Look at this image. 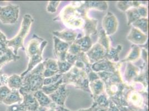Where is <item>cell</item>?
<instances>
[{
    "label": "cell",
    "mask_w": 149,
    "mask_h": 111,
    "mask_svg": "<svg viewBox=\"0 0 149 111\" xmlns=\"http://www.w3.org/2000/svg\"><path fill=\"white\" fill-rule=\"evenodd\" d=\"M47 43L48 42L42 38L38 37L35 34L33 35L32 39L27 43V47L25 49L27 56L29 58V63L26 70L21 74L20 76L21 77H24L42 61V54Z\"/></svg>",
    "instance_id": "obj_1"
},
{
    "label": "cell",
    "mask_w": 149,
    "mask_h": 111,
    "mask_svg": "<svg viewBox=\"0 0 149 111\" xmlns=\"http://www.w3.org/2000/svg\"><path fill=\"white\" fill-rule=\"evenodd\" d=\"M44 69L43 63L41 62L22 77V86L19 92L33 93L41 90L44 86Z\"/></svg>",
    "instance_id": "obj_2"
},
{
    "label": "cell",
    "mask_w": 149,
    "mask_h": 111,
    "mask_svg": "<svg viewBox=\"0 0 149 111\" xmlns=\"http://www.w3.org/2000/svg\"><path fill=\"white\" fill-rule=\"evenodd\" d=\"M62 82L63 83L72 85L77 88L90 92L87 73L74 66L68 72L62 74Z\"/></svg>",
    "instance_id": "obj_3"
},
{
    "label": "cell",
    "mask_w": 149,
    "mask_h": 111,
    "mask_svg": "<svg viewBox=\"0 0 149 111\" xmlns=\"http://www.w3.org/2000/svg\"><path fill=\"white\" fill-rule=\"evenodd\" d=\"M34 19L30 14H25L23 17L20 30L17 35L13 39L7 41V46L13 50L15 55H17L18 50L19 49H25L24 42L25 38L29 35L31 25L33 22Z\"/></svg>",
    "instance_id": "obj_4"
},
{
    "label": "cell",
    "mask_w": 149,
    "mask_h": 111,
    "mask_svg": "<svg viewBox=\"0 0 149 111\" xmlns=\"http://www.w3.org/2000/svg\"><path fill=\"white\" fill-rule=\"evenodd\" d=\"M60 17L65 25L71 30L83 28L84 25L83 16L71 5L62 9Z\"/></svg>",
    "instance_id": "obj_5"
},
{
    "label": "cell",
    "mask_w": 149,
    "mask_h": 111,
    "mask_svg": "<svg viewBox=\"0 0 149 111\" xmlns=\"http://www.w3.org/2000/svg\"><path fill=\"white\" fill-rule=\"evenodd\" d=\"M19 7L10 4L6 6H0V21L5 25H13L18 20Z\"/></svg>",
    "instance_id": "obj_6"
},
{
    "label": "cell",
    "mask_w": 149,
    "mask_h": 111,
    "mask_svg": "<svg viewBox=\"0 0 149 111\" xmlns=\"http://www.w3.org/2000/svg\"><path fill=\"white\" fill-rule=\"evenodd\" d=\"M121 63L112 62L104 58L98 62L91 65V68L93 72L97 73L100 72H107L113 73L120 70Z\"/></svg>",
    "instance_id": "obj_7"
},
{
    "label": "cell",
    "mask_w": 149,
    "mask_h": 111,
    "mask_svg": "<svg viewBox=\"0 0 149 111\" xmlns=\"http://www.w3.org/2000/svg\"><path fill=\"white\" fill-rule=\"evenodd\" d=\"M102 25L103 30L105 32L106 35L109 36L113 35L118 31V20L113 13L108 12L102 19Z\"/></svg>",
    "instance_id": "obj_8"
},
{
    "label": "cell",
    "mask_w": 149,
    "mask_h": 111,
    "mask_svg": "<svg viewBox=\"0 0 149 111\" xmlns=\"http://www.w3.org/2000/svg\"><path fill=\"white\" fill-rule=\"evenodd\" d=\"M127 19V25L130 26L141 18H147L148 15V8L145 5L137 7H131L126 12Z\"/></svg>",
    "instance_id": "obj_9"
},
{
    "label": "cell",
    "mask_w": 149,
    "mask_h": 111,
    "mask_svg": "<svg viewBox=\"0 0 149 111\" xmlns=\"http://www.w3.org/2000/svg\"><path fill=\"white\" fill-rule=\"evenodd\" d=\"M106 53V49L97 42L92 46L91 49L86 52L91 65L105 58Z\"/></svg>",
    "instance_id": "obj_10"
},
{
    "label": "cell",
    "mask_w": 149,
    "mask_h": 111,
    "mask_svg": "<svg viewBox=\"0 0 149 111\" xmlns=\"http://www.w3.org/2000/svg\"><path fill=\"white\" fill-rule=\"evenodd\" d=\"M68 95V91L66 88V84L62 83L56 91L49 96L52 102L56 105L64 107Z\"/></svg>",
    "instance_id": "obj_11"
},
{
    "label": "cell",
    "mask_w": 149,
    "mask_h": 111,
    "mask_svg": "<svg viewBox=\"0 0 149 111\" xmlns=\"http://www.w3.org/2000/svg\"><path fill=\"white\" fill-rule=\"evenodd\" d=\"M53 40L54 43V53L57 58V61H66V57L68 52L70 44L55 36L53 37Z\"/></svg>",
    "instance_id": "obj_12"
},
{
    "label": "cell",
    "mask_w": 149,
    "mask_h": 111,
    "mask_svg": "<svg viewBox=\"0 0 149 111\" xmlns=\"http://www.w3.org/2000/svg\"><path fill=\"white\" fill-rule=\"evenodd\" d=\"M126 38L127 40L136 45H143L147 42L148 40L146 34L133 27Z\"/></svg>",
    "instance_id": "obj_13"
},
{
    "label": "cell",
    "mask_w": 149,
    "mask_h": 111,
    "mask_svg": "<svg viewBox=\"0 0 149 111\" xmlns=\"http://www.w3.org/2000/svg\"><path fill=\"white\" fill-rule=\"evenodd\" d=\"M83 19L84 20V25L82 28L85 34V36H90L91 35H96L97 33V20L88 17L87 13L83 15Z\"/></svg>",
    "instance_id": "obj_14"
},
{
    "label": "cell",
    "mask_w": 149,
    "mask_h": 111,
    "mask_svg": "<svg viewBox=\"0 0 149 111\" xmlns=\"http://www.w3.org/2000/svg\"><path fill=\"white\" fill-rule=\"evenodd\" d=\"M52 33L54 36L68 43H73L77 38V32L71 29L63 30L61 31H54Z\"/></svg>",
    "instance_id": "obj_15"
},
{
    "label": "cell",
    "mask_w": 149,
    "mask_h": 111,
    "mask_svg": "<svg viewBox=\"0 0 149 111\" xmlns=\"http://www.w3.org/2000/svg\"><path fill=\"white\" fill-rule=\"evenodd\" d=\"M23 97L22 104L27 110L36 111L40 105L36 99L34 97L33 93H30L19 92Z\"/></svg>",
    "instance_id": "obj_16"
},
{
    "label": "cell",
    "mask_w": 149,
    "mask_h": 111,
    "mask_svg": "<svg viewBox=\"0 0 149 111\" xmlns=\"http://www.w3.org/2000/svg\"><path fill=\"white\" fill-rule=\"evenodd\" d=\"M140 74V69L131 62H127L124 73V78L127 83L133 82Z\"/></svg>",
    "instance_id": "obj_17"
},
{
    "label": "cell",
    "mask_w": 149,
    "mask_h": 111,
    "mask_svg": "<svg viewBox=\"0 0 149 111\" xmlns=\"http://www.w3.org/2000/svg\"><path fill=\"white\" fill-rule=\"evenodd\" d=\"M82 8L88 11L90 9H95L99 11H106L108 8V4L106 1H84Z\"/></svg>",
    "instance_id": "obj_18"
},
{
    "label": "cell",
    "mask_w": 149,
    "mask_h": 111,
    "mask_svg": "<svg viewBox=\"0 0 149 111\" xmlns=\"http://www.w3.org/2000/svg\"><path fill=\"white\" fill-rule=\"evenodd\" d=\"M89 89L90 92L92 93V97L93 99L105 92V84L101 79H97L89 82Z\"/></svg>",
    "instance_id": "obj_19"
},
{
    "label": "cell",
    "mask_w": 149,
    "mask_h": 111,
    "mask_svg": "<svg viewBox=\"0 0 149 111\" xmlns=\"http://www.w3.org/2000/svg\"><path fill=\"white\" fill-rule=\"evenodd\" d=\"M22 101L23 97L20 93L19 92V90L13 89L11 90V92L3 101L2 103L10 106L12 105L21 103Z\"/></svg>",
    "instance_id": "obj_20"
},
{
    "label": "cell",
    "mask_w": 149,
    "mask_h": 111,
    "mask_svg": "<svg viewBox=\"0 0 149 111\" xmlns=\"http://www.w3.org/2000/svg\"><path fill=\"white\" fill-rule=\"evenodd\" d=\"M148 3V1H120L116 3V6L122 11L126 12L131 7H137L141 5H146Z\"/></svg>",
    "instance_id": "obj_21"
},
{
    "label": "cell",
    "mask_w": 149,
    "mask_h": 111,
    "mask_svg": "<svg viewBox=\"0 0 149 111\" xmlns=\"http://www.w3.org/2000/svg\"><path fill=\"white\" fill-rule=\"evenodd\" d=\"M141 49L136 45H132L131 50L127 56L121 60V62H136L141 57Z\"/></svg>",
    "instance_id": "obj_22"
},
{
    "label": "cell",
    "mask_w": 149,
    "mask_h": 111,
    "mask_svg": "<svg viewBox=\"0 0 149 111\" xmlns=\"http://www.w3.org/2000/svg\"><path fill=\"white\" fill-rule=\"evenodd\" d=\"M83 52H87L92 47V41L90 36H84L83 37L77 38L74 42Z\"/></svg>",
    "instance_id": "obj_23"
},
{
    "label": "cell",
    "mask_w": 149,
    "mask_h": 111,
    "mask_svg": "<svg viewBox=\"0 0 149 111\" xmlns=\"http://www.w3.org/2000/svg\"><path fill=\"white\" fill-rule=\"evenodd\" d=\"M33 94L36 99L40 106L48 107L52 102L49 96L46 94L41 89L33 93Z\"/></svg>",
    "instance_id": "obj_24"
},
{
    "label": "cell",
    "mask_w": 149,
    "mask_h": 111,
    "mask_svg": "<svg viewBox=\"0 0 149 111\" xmlns=\"http://www.w3.org/2000/svg\"><path fill=\"white\" fill-rule=\"evenodd\" d=\"M7 86L11 90H19L22 86V78L17 74H13L9 76Z\"/></svg>",
    "instance_id": "obj_25"
},
{
    "label": "cell",
    "mask_w": 149,
    "mask_h": 111,
    "mask_svg": "<svg viewBox=\"0 0 149 111\" xmlns=\"http://www.w3.org/2000/svg\"><path fill=\"white\" fill-rule=\"evenodd\" d=\"M123 49V46L118 44L117 47H110L109 51L107 52L105 58L112 62L118 63L119 61V53Z\"/></svg>",
    "instance_id": "obj_26"
},
{
    "label": "cell",
    "mask_w": 149,
    "mask_h": 111,
    "mask_svg": "<svg viewBox=\"0 0 149 111\" xmlns=\"http://www.w3.org/2000/svg\"><path fill=\"white\" fill-rule=\"evenodd\" d=\"M133 27L139 30L144 33H147L149 30V19L148 18H141L132 23Z\"/></svg>",
    "instance_id": "obj_27"
},
{
    "label": "cell",
    "mask_w": 149,
    "mask_h": 111,
    "mask_svg": "<svg viewBox=\"0 0 149 111\" xmlns=\"http://www.w3.org/2000/svg\"><path fill=\"white\" fill-rule=\"evenodd\" d=\"M94 103H95L97 106L107 108L109 105L110 99L108 98L105 92H104L99 96L93 98Z\"/></svg>",
    "instance_id": "obj_28"
},
{
    "label": "cell",
    "mask_w": 149,
    "mask_h": 111,
    "mask_svg": "<svg viewBox=\"0 0 149 111\" xmlns=\"http://www.w3.org/2000/svg\"><path fill=\"white\" fill-rule=\"evenodd\" d=\"M97 43L102 45L107 51V52L110 49V40L109 36L106 35L105 32L103 30L100 31Z\"/></svg>",
    "instance_id": "obj_29"
},
{
    "label": "cell",
    "mask_w": 149,
    "mask_h": 111,
    "mask_svg": "<svg viewBox=\"0 0 149 111\" xmlns=\"http://www.w3.org/2000/svg\"><path fill=\"white\" fill-rule=\"evenodd\" d=\"M63 83L62 82V78L56 83L51 84L47 86H43L41 88V90L44 92L46 94L49 96L52 93L54 92L57 89L59 86Z\"/></svg>",
    "instance_id": "obj_30"
},
{
    "label": "cell",
    "mask_w": 149,
    "mask_h": 111,
    "mask_svg": "<svg viewBox=\"0 0 149 111\" xmlns=\"http://www.w3.org/2000/svg\"><path fill=\"white\" fill-rule=\"evenodd\" d=\"M42 63L44 65V68L45 69H49L52 71L59 72L57 61L56 60L51 58H47Z\"/></svg>",
    "instance_id": "obj_31"
},
{
    "label": "cell",
    "mask_w": 149,
    "mask_h": 111,
    "mask_svg": "<svg viewBox=\"0 0 149 111\" xmlns=\"http://www.w3.org/2000/svg\"><path fill=\"white\" fill-rule=\"evenodd\" d=\"M57 61V65L58 67V71H59V73L61 74H66L73 67L72 65L68 63L66 61Z\"/></svg>",
    "instance_id": "obj_32"
},
{
    "label": "cell",
    "mask_w": 149,
    "mask_h": 111,
    "mask_svg": "<svg viewBox=\"0 0 149 111\" xmlns=\"http://www.w3.org/2000/svg\"><path fill=\"white\" fill-rule=\"evenodd\" d=\"M62 78V74H57L49 78H46L44 80V86H47L51 84L56 83Z\"/></svg>",
    "instance_id": "obj_33"
},
{
    "label": "cell",
    "mask_w": 149,
    "mask_h": 111,
    "mask_svg": "<svg viewBox=\"0 0 149 111\" xmlns=\"http://www.w3.org/2000/svg\"><path fill=\"white\" fill-rule=\"evenodd\" d=\"M61 1H49L47 6L46 8V10L48 12L53 13L56 12L58 6H59Z\"/></svg>",
    "instance_id": "obj_34"
},
{
    "label": "cell",
    "mask_w": 149,
    "mask_h": 111,
    "mask_svg": "<svg viewBox=\"0 0 149 111\" xmlns=\"http://www.w3.org/2000/svg\"><path fill=\"white\" fill-rule=\"evenodd\" d=\"M11 92V89L6 85L0 86V103H2L3 101L6 98Z\"/></svg>",
    "instance_id": "obj_35"
},
{
    "label": "cell",
    "mask_w": 149,
    "mask_h": 111,
    "mask_svg": "<svg viewBox=\"0 0 149 111\" xmlns=\"http://www.w3.org/2000/svg\"><path fill=\"white\" fill-rule=\"evenodd\" d=\"M27 110L25 106L22 104V102L19 104L12 105L9 106L7 111H25Z\"/></svg>",
    "instance_id": "obj_36"
},
{
    "label": "cell",
    "mask_w": 149,
    "mask_h": 111,
    "mask_svg": "<svg viewBox=\"0 0 149 111\" xmlns=\"http://www.w3.org/2000/svg\"><path fill=\"white\" fill-rule=\"evenodd\" d=\"M87 74L89 82H91L93 80H97V79H100L98 74H97V73L93 72L92 69L91 71H90L87 73Z\"/></svg>",
    "instance_id": "obj_37"
},
{
    "label": "cell",
    "mask_w": 149,
    "mask_h": 111,
    "mask_svg": "<svg viewBox=\"0 0 149 111\" xmlns=\"http://www.w3.org/2000/svg\"><path fill=\"white\" fill-rule=\"evenodd\" d=\"M107 111H120L118 107L112 101L110 100L109 105L107 108Z\"/></svg>",
    "instance_id": "obj_38"
},
{
    "label": "cell",
    "mask_w": 149,
    "mask_h": 111,
    "mask_svg": "<svg viewBox=\"0 0 149 111\" xmlns=\"http://www.w3.org/2000/svg\"><path fill=\"white\" fill-rule=\"evenodd\" d=\"M9 76L6 74H1L0 77V82L1 85H6Z\"/></svg>",
    "instance_id": "obj_39"
},
{
    "label": "cell",
    "mask_w": 149,
    "mask_h": 111,
    "mask_svg": "<svg viewBox=\"0 0 149 111\" xmlns=\"http://www.w3.org/2000/svg\"><path fill=\"white\" fill-rule=\"evenodd\" d=\"M57 105H56L55 103L52 102L51 105L48 107H47L46 111H56V108Z\"/></svg>",
    "instance_id": "obj_40"
},
{
    "label": "cell",
    "mask_w": 149,
    "mask_h": 111,
    "mask_svg": "<svg viewBox=\"0 0 149 111\" xmlns=\"http://www.w3.org/2000/svg\"><path fill=\"white\" fill-rule=\"evenodd\" d=\"M93 111H107V108L99 107L94 103H93Z\"/></svg>",
    "instance_id": "obj_41"
},
{
    "label": "cell",
    "mask_w": 149,
    "mask_h": 111,
    "mask_svg": "<svg viewBox=\"0 0 149 111\" xmlns=\"http://www.w3.org/2000/svg\"><path fill=\"white\" fill-rule=\"evenodd\" d=\"M6 36L4 35L3 32L0 31V43L1 42H7Z\"/></svg>",
    "instance_id": "obj_42"
},
{
    "label": "cell",
    "mask_w": 149,
    "mask_h": 111,
    "mask_svg": "<svg viewBox=\"0 0 149 111\" xmlns=\"http://www.w3.org/2000/svg\"><path fill=\"white\" fill-rule=\"evenodd\" d=\"M56 111H71L69 110L68 109L65 108L64 107L62 106H59V105H57L56 108Z\"/></svg>",
    "instance_id": "obj_43"
},
{
    "label": "cell",
    "mask_w": 149,
    "mask_h": 111,
    "mask_svg": "<svg viewBox=\"0 0 149 111\" xmlns=\"http://www.w3.org/2000/svg\"><path fill=\"white\" fill-rule=\"evenodd\" d=\"M46 108H47V107L39 106L36 111H46Z\"/></svg>",
    "instance_id": "obj_44"
},
{
    "label": "cell",
    "mask_w": 149,
    "mask_h": 111,
    "mask_svg": "<svg viewBox=\"0 0 149 111\" xmlns=\"http://www.w3.org/2000/svg\"><path fill=\"white\" fill-rule=\"evenodd\" d=\"M93 105L89 108H87V109H81L80 110H79V111H93Z\"/></svg>",
    "instance_id": "obj_45"
},
{
    "label": "cell",
    "mask_w": 149,
    "mask_h": 111,
    "mask_svg": "<svg viewBox=\"0 0 149 111\" xmlns=\"http://www.w3.org/2000/svg\"><path fill=\"white\" fill-rule=\"evenodd\" d=\"M1 68H2V67L0 66V77H1ZM0 86H1V82H0Z\"/></svg>",
    "instance_id": "obj_46"
},
{
    "label": "cell",
    "mask_w": 149,
    "mask_h": 111,
    "mask_svg": "<svg viewBox=\"0 0 149 111\" xmlns=\"http://www.w3.org/2000/svg\"><path fill=\"white\" fill-rule=\"evenodd\" d=\"M29 111V110H26V111Z\"/></svg>",
    "instance_id": "obj_47"
}]
</instances>
